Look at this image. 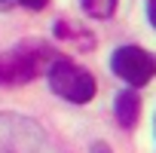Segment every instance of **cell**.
<instances>
[{
  "label": "cell",
  "mask_w": 156,
  "mask_h": 153,
  "mask_svg": "<svg viewBox=\"0 0 156 153\" xmlns=\"http://www.w3.org/2000/svg\"><path fill=\"white\" fill-rule=\"evenodd\" d=\"M49 86L55 95H61L73 104H86L95 98V76L67 58H55L49 64Z\"/></svg>",
  "instance_id": "cell-1"
},
{
  "label": "cell",
  "mask_w": 156,
  "mask_h": 153,
  "mask_svg": "<svg viewBox=\"0 0 156 153\" xmlns=\"http://www.w3.org/2000/svg\"><path fill=\"white\" fill-rule=\"evenodd\" d=\"M0 153H43L40 126L16 113H0Z\"/></svg>",
  "instance_id": "cell-2"
},
{
  "label": "cell",
  "mask_w": 156,
  "mask_h": 153,
  "mask_svg": "<svg viewBox=\"0 0 156 153\" xmlns=\"http://www.w3.org/2000/svg\"><path fill=\"white\" fill-rule=\"evenodd\" d=\"M37 52H40V46H19L12 52H0V86L31 83L43 61V55H37Z\"/></svg>",
  "instance_id": "cell-3"
},
{
  "label": "cell",
  "mask_w": 156,
  "mask_h": 153,
  "mask_svg": "<svg viewBox=\"0 0 156 153\" xmlns=\"http://www.w3.org/2000/svg\"><path fill=\"white\" fill-rule=\"evenodd\" d=\"M110 67L116 70V76H122L126 83L132 86H144L153 80V73H156V58L141 49V46H119L110 58Z\"/></svg>",
  "instance_id": "cell-4"
},
{
  "label": "cell",
  "mask_w": 156,
  "mask_h": 153,
  "mask_svg": "<svg viewBox=\"0 0 156 153\" xmlns=\"http://www.w3.org/2000/svg\"><path fill=\"white\" fill-rule=\"evenodd\" d=\"M116 119H119V126H126V129H132L135 126V119H138V113H141V98L129 89V92H119L116 95Z\"/></svg>",
  "instance_id": "cell-5"
},
{
  "label": "cell",
  "mask_w": 156,
  "mask_h": 153,
  "mask_svg": "<svg viewBox=\"0 0 156 153\" xmlns=\"http://www.w3.org/2000/svg\"><path fill=\"white\" fill-rule=\"evenodd\" d=\"M83 9L92 19H110L116 9V0H83Z\"/></svg>",
  "instance_id": "cell-6"
},
{
  "label": "cell",
  "mask_w": 156,
  "mask_h": 153,
  "mask_svg": "<svg viewBox=\"0 0 156 153\" xmlns=\"http://www.w3.org/2000/svg\"><path fill=\"white\" fill-rule=\"evenodd\" d=\"M19 3H22V6H28V9H37V12H40V9H46V6H49V0H19Z\"/></svg>",
  "instance_id": "cell-7"
},
{
  "label": "cell",
  "mask_w": 156,
  "mask_h": 153,
  "mask_svg": "<svg viewBox=\"0 0 156 153\" xmlns=\"http://www.w3.org/2000/svg\"><path fill=\"white\" fill-rule=\"evenodd\" d=\"M147 16H150V22H153V28H156V0L147 3Z\"/></svg>",
  "instance_id": "cell-8"
},
{
  "label": "cell",
  "mask_w": 156,
  "mask_h": 153,
  "mask_svg": "<svg viewBox=\"0 0 156 153\" xmlns=\"http://www.w3.org/2000/svg\"><path fill=\"white\" fill-rule=\"evenodd\" d=\"M95 153H107V150H104V147H95Z\"/></svg>",
  "instance_id": "cell-9"
}]
</instances>
